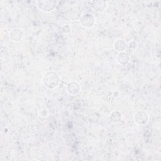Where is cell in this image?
<instances>
[{
  "instance_id": "1",
  "label": "cell",
  "mask_w": 161,
  "mask_h": 161,
  "mask_svg": "<svg viewBox=\"0 0 161 161\" xmlns=\"http://www.w3.org/2000/svg\"><path fill=\"white\" fill-rule=\"evenodd\" d=\"M59 81L58 75L52 71L47 72L44 74L42 77V83L43 86L50 89L56 88L59 84Z\"/></svg>"
},
{
  "instance_id": "2",
  "label": "cell",
  "mask_w": 161,
  "mask_h": 161,
  "mask_svg": "<svg viewBox=\"0 0 161 161\" xmlns=\"http://www.w3.org/2000/svg\"><path fill=\"white\" fill-rule=\"evenodd\" d=\"M36 6L42 11L48 13L52 11L56 7V2L55 1L44 0L36 1Z\"/></svg>"
},
{
  "instance_id": "3",
  "label": "cell",
  "mask_w": 161,
  "mask_h": 161,
  "mask_svg": "<svg viewBox=\"0 0 161 161\" xmlns=\"http://www.w3.org/2000/svg\"><path fill=\"white\" fill-rule=\"evenodd\" d=\"M80 22L82 26L85 28H91L95 23V19L92 14H85L80 17Z\"/></svg>"
},
{
  "instance_id": "4",
  "label": "cell",
  "mask_w": 161,
  "mask_h": 161,
  "mask_svg": "<svg viewBox=\"0 0 161 161\" xmlns=\"http://www.w3.org/2000/svg\"><path fill=\"white\" fill-rule=\"evenodd\" d=\"M135 121L138 125H144L148 120V116L146 112L143 111H138L134 115Z\"/></svg>"
},
{
  "instance_id": "5",
  "label": "cell",
  "mask_w": 161,
  "mask_h": 161,
  "mask_svg": "<svg viewBox=\"0 0 161 161\" xmlns=\"http://www.w3.org/2000/svg\"><path fill=\"white\" fill-rule=\"evenodd\" d=\"M80 85L76 82H70L67 85V91L71 95L77 94L80 91Z\"/></svg>"
},
{
  "instance_id": "6",
  "label": "cell",
  "mask_w": 161,
  "mask_h": 161,
  "mask_svg": "<svg viewBox=\"0 0 161 161\" xmlns=\"http://www.w3.org/2000/svg\"><path fill=\"white\" fill-rule=\"evenodd\" d=\"M106 4L104 1H94L92 3V7L96 11L103 12L106 8Z\"/></svg>"
},
{
  "instance_id": "7",
  "label": "cell",
  "mask_w": 161,
  "mask_h": 161,
  "mask_svg": "<svg viewBox=\"0 0 161 161\" xmlns=\"http://www.w3.org/2000/svg\"><path fill=\"white\" fill-rule=\"evenodd\" d=\"M23 37V32L19 29H14L10 33V38L13 42H19Z\"/></svg>"
},
{
  "instance_id": "8",
  "label": "cell",
  "mask_w": 161,
  "mask_h": 161,
  "mask_svg": "<svg viewBox=\"0 0 161 161\" xmlns=\"http://www.w3.org/2000/svg\"><path fill=\"white\" fill-rule=\"evenodd\" d=\"M117 62L121 65H126L128 61H129V55L128 53H125V52H120L117 57H116Z\"/></svg>"
},
{
  "instance_id": "9",
  "label": "cell",
  "mask_w": 161,
  "mask_h": 161,
  "mask_svg": "<svg viewBox=\"0 0 161 161\" xmlns=\"http://www.w3.org/2000/svg\"><path fill=\"white\" fill-rule=\"evenodd\" d=\"M113 47L116 50L122 52L126 48V43L123 40L119 39L114 42Z\"/></svg>"
},
{
  "instance_id": "10",
  "label": "cell",
  "mask_w": 161,
  "mask_h": 161,
  "mask_svg": "<svg viewBox=\"0 0 161 161\" xmlns=\"http://www.w3.org/2000/svg\"><path fill=\"white\" fill-rule=\"evenodd\" d=\"M121 113L118 111H114L110 114V119L113 122H119L121 120Z\"/></svg>"
}]
</instances>
